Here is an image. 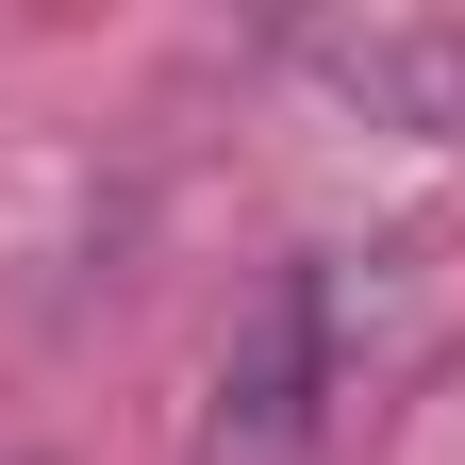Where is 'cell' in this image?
<instances>
[{
	"instance_id": "2",
	"label": "cell",
	"mask_w": 465,
	"mask_h": 465,
	"mask_svg": "<svg viewBox=\"0 0 465 465\" xmlns=\"http://www.w3.org/2000/svg\"><path fill=\"white\" fill-rule=\"evenodd\" d=\"M300 67L399 134H465V34H300Z\"/></svg>"
},
{
	"instance_id": "1",
	"label": "cell",
	"mask_w": 465,
	"mask_h": 465,
	"mask_svg": "<svg viewBox=\"0 0 465 465\" xmlns=\"http://www.w3.org/2000/svg\"><path fill=\"white\" fill-rule=\"evenodd\" d=\"M366 382V316H349V250L266 266V300L232 316L216 399H200V465H300L332 432V399Z\"/></svg>"
}]
</instances>
